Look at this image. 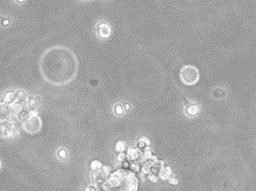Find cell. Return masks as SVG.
<instances>
[{"instance_id": "obj_26", "label": "cell", "mask_w": 256, "mask_h": 191, "mask_svg": "<svg viewBox=\"0 0 256 191\" xmlns=\"http://www.w3.org/2000/svg\"><path fill=\"white\" fill-rule=\"evenodd\" d=\"M3 25H6V24H9V20H3Z\"/></svg>"}, {"instance_id": "obj_2", "label": "cell", "mask_w": 256, "mask_h": 191, "mask_svg": "<svg viewBox=\"0 0 256 191\" xmlns=\"http://www.w3.org/2000/svg\"><path fill=\"white\" fill-rule=\"evenodd\" d=\"M103 189L106 191H137L138 179L129 170H116L103 183Z\"/></svg>"}, {"instance_id": "obj_10", "label": "cell", "mask_w": 256, "mask_h": 191, "mask_svg": "<svg viewBox=\"0 0 256 191\" xmlns=\"http://www.w3.org/2000/svg\"><path fill=\"white\" fill-rule=\"evenodd\" d=\"M213 96L216 99H222L225 97V90L222 88H216L213 90Z\"/></svg>"}, {"instance_id": "obj_11", "label": "cell", "mask_w": 256, "mask_h": 191, "mask_svg": "<svg viewBox=\"0 0 256 191\" xmlns=\"http://www.w3.org/2000/svg\"><path fill=\"white\" fill-rule=\"evenodd\" d=\"M15 98L16 97H15V93H7L6 95H5V98L3 99V103H4V104L5 103H6V104H9V103H11Z\"/></svg>"}, {"instance_id": "obj_6", "label": "cell", "mask_w": 256, "mask_h": 191, "mask_svg": "<svg viewBox=\"0 0 256 191\" xmlns=\"http://www.w3.org/2000/svg\"><path fill=\"white\" fill-rule=\"evenodd\" d=\"M106 174H104V171L103 170H95L94 172H93V179H94L95 183L97 184H99V183H102L103 181L106 179Z\"/></svg>"}, {"instance_id": "obj_3", "label": "cell", "mask_w": 256, "mask_h": 191, "mask_svg": "<svg viewBox=\"0 0 256 191\" xmlns=\"http://www.w3.org/2000/svg\"><path fill=\"white\" fill-rule=\"evenodd\" d=\"M180 77L182 83L193 85L199 80V72L193 66H184L180 72Z\"/></svg>"}, {"instance_id": "obj_4", "label": "cell", "mask_w": 256, "mask_h": 191, "mask_svg": "<svg viewBox=\"0 0 256 191\" xmlns=\"http://www.w3.org/2000/svg\"><path fill=\"white\" fill-rule=\"evenodd\" d=\"M23 128L28 133H35L42 128V122L37 115H29L25 119L23 123Z\"/></svg>"}, {"instance_id": "obj_9", "label": "cell", "mask_w": 256, "mask_h": 191, "mask_svg": "<svg viewBox=\"0 0 256 191\" xmlns=\"http://www.w3.org/2000/svg\"><path fill=\"white\" fill-rule=\"evenodd\" d=\"M128 157H129L130 160L134 161V160L138 159V157H139V153H138L137 150L134 149V148H130V149H128Z\"/></svg>"}, {"instance_id": "obj_13", "label": "cell", "mask_w": 256, "mask_h": 191, "mask_svg": "<svg viewBox=\"0 0 256 191\" xmlns=\"http://www.w3.org/2000/svg\"><path fill=\"white\" fill-rule=\"evenodd\" d=\"M27 104L30 108H33V107L37 106V98H36V97H31V98L28 100Z\"/></svg>"}, {"instance_id": "obj_14", "label": "cell", "mask_w": 256, "mask_h": 191, "mask_svg": "<svg viewBox=\"0 0 256 191\" xmlns=\"http://www.w3.org/2000/svg\"><path fill=\"white\" fill-rule=\"evenodd\" d=\"M114 110H115V112H116V114H118V115L123 114V112H125V109H123V107L121 106V105H116Z\"/></svg>"}, {"instance_id": "obj_15", "label": "cell", "mask_w": 256, "mask_h": 191, "mask_svg": "<svg viewBox=\"0 0 256 191\" xmlns=\"http://www.w3.org/2000/svg\"><path fill=\"white\" fill-rule=\"evenodd\" d=\"M58 156H59L60 159H63V160L66 159V158H68V152H66V150L61 149L59 152H58Z\"/></svg>"}, {"instance_id": "obj_5", "label": "cell", "mask_w": 256, "mask_h": 191, "mask_svg": "<svg viewBox=\"0 0 256 191\" xmlns=\"http://www.w3.org/2000/svg\"><path fill=\"white\" fill-rule=\"evenodd\" d=\"M97 33L102 38H107L111 33V28L108 24L100 23L97 24Z\"/></svg>"}, {"instance_id": "obj_1", "label": "cell", "mask_w": 256, "mask_h": 191, "mask_svg": "<svg viewBox=\"0 0 256 191\" xmlns=\"http://www.w3.org/2000/svg\"><path fill=\"white\" fill-rule=\"evenodd\" d=\"M40 71L48 82L62 85L72 81L78 71L76 56L64 47L47 50L40 59Z\"/></svg>"}, {"instance_id": "obj_20", "label": "cell", "mask_w": 256, "mask_h": 191, "mask_svg": "<svg viewBox=\"0 0 256 191\" xmlns=\"http://www.w3.org/2000/svg\"><path fill=\"white\" fill-rule=\"evenodd\" d=\"M89 84H90L91 86H97V85L99 84V81L95 80V79H91L90 82H89Z\"/></svg>"}, {"instance_id": "obj_7", "label": "cell", "mask_w": 256, "mask_h": 191, "mask_svg": "<svg viewBox=\"0 0 256 191\" xmlns=\"http://www.w3.org/2000/svg\"><path fill=\"white\" fill-rule=\"evenodd\" d=\"M186 112H187V114L193 116V115H196L197 113L199 112V108H198V106H197V105H195V104L189 105V106L186 108Z\"/></svg>"}, {"instance_id": "obj_27", "label": "cell", "mask_w": 256, "mask_h": 191, "mask_svg": "<svg viewBox=\"0 0 256 191\" xmlns=\"http://www.w3.org/2000/svg\"><path fill=\"white\" fill-rule=\"evenodd\" d=\"M0 168H1V161H0Z\"/></svg>"}, {"instance_id": "obj_21", "label": "cell", "mask_w": 256, "mask_h": 191, "mask_svg": "<svg viewBox=\"0 0 256 191\" xmlns=\"http://www.w3.org/2000/svg\"><path fill=\"white\" fill-rule=\"evenodd\" d=\"M168 181H169V183H171V184H174L176 185L178 183V181L176 180L175 178H168Z\"/></svg>"}, {"instance_id": "obj_19", "label": "cell", "mask_w": 256, "mask_h": 191, "mask_svg": "<svg viewBox=\"0 0 256 191\" xmlns=\"http://www.w3.org/2000/svg\"><path fill=\"white\" fill-rule=\"evenodd\" d=\"M125 155L123 153V152H121V153L118 155V157H117V160L120 162V161H123V160H125Z\"/></svg>"}, {"instance_id": "obj_23", "label": "cell", "mask_w": 256, "mask_h": 191, "mask_svg": "<svg viewBox=\"0 0 256 191\" xmlns=\"http://www.w3.org/2000/svg\"><path fill=\"white\" fill-rule=\"evenodd\" d=\"M131 168H132V170H133V171H138V169H139L138 165H136V164H132Z\"/></svg>"}, {"instance_id": "obj_8", "label": "cell", "mask_w": 256, "mask_h": 191, "mask_svg": "<svg viewBox=\"0 0 256 191\" xmlns=\"http://www.w3.org/2000/svg\"><path fill=\"white\" fill-rule=\"evenodd\" d=\"M170 174H171V169L168 166L162 167L161 170H160V178L163 179V180H167L168 178H170Z\"/></svg>"}, {"instance_id": "obj_24", "label": "cell", "mask_w": 256, "mask_h": 191, "mask_svg": "<svg viewBox=\"0 0 256 191\" xmlns=\"http://www.w3.org/2000/svg\"><path fill=\"white\" fill-rule=\"evenodd\" d=\"M131 108V106H130V104H125V107H123V109H125V110H129V109Z\"/></svg>"}, {"instance_id": "obj_16", "label": "cell", "mask_w": 256, "mask_h": 191, "mask_svg": "<svg viewBox=\"0 0 256 191\" xmlns=\"http://www.w3.org/2000/svg\"><path fill=\"white\" fill-rule=\"evenodd\" d=\"M125 142H123V141H118V142L116 143V151L121 152L123 149H125Z\"/></svg>"}, {"instance_id": "obj_17", "label": "cell", "mask_w": 256, "mask_h": 191, "mask_svg": "<svg viewBox=\"0 0 256 191\" xmlns=\"http://www.w3.org/2000/svg\"><path fill=\"white\" fill-rule=\"evenodd\" d=\"M145 148H146V143L143 141V140H141V141H140L139 143H138V149H139V150H143V149H145Z\"/></svg>"}, {"instance_id": "obj_25", "label": "cell", "mask_w": 256, "mask_h": 191, "mask_svg": "<svg viewBox=\"0 0 256 191\" xmlns=\"http://www.w3.org/2000/svg\"><path fill=\"white\" fill-rule=\"evenodd\" d=\"M123 166L125 168H127V167H129V163H128V162H123Z\"/></svg>"}, {"instance_id": "obj_12", "label": "cell", "mask_w": 256, "mask_h": 191, "mask_svg": "<svg viewBox=\"0 0 256 191\" xmlns=\"http://www.w3.org/2000/svg\"><path fill=\"white\" fill-rule=\"evenodd\" d=\"M101 167H102L101 162L97 161V160H93V161L90 163V168H91L92 170H94V171H95V170H99Z\"/></svg>"}, {"instance_id": "obj_22", "label": "cell", "mask_w": 256, "mask_h": 191, "mask_svg": "<svg viewBox=\"0 0 256 191\" xmlns=\"http://www.w3.org/2000/svg\"><path fill=\"white\" fill-rule=\"evenodd\" d=\"M85 191H97V188L94 186H88L85 189Z\"/></svg>"}, {"instance_id": "obj_18", "label": "cell", "mask_w": 256, "mask_h": 191, "mask_svg": "<svg viewBox=\"0 0 256 191\" xmlns=\"http://www.w3.org/2000/svg\"><path fill=\"white\" fill-rule=\"evenodd\" d=\"M148 179H149L150 181H151V182H158V179H157V177L155 176V174H149V176H148Z\"/></svg>"}]
</instances>
